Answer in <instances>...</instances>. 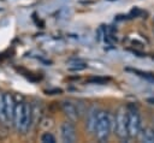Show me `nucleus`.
Instances as JSON below:
<instances>
[{"label":"nucleus","mask_w":154,"mask_h":143,"mask_svg":"<svg viewBox=\"0 0 154 143\" xmlns=\"http://www.w3.org/2000/svg\"><path fill=\"white\" fill-rule=\"evenodd\" d=\"M111 129H112V119L111 115L107 112H99V117H97V123H96V129H95V135L96 138L100 142H105L108 139L109 133H111Z\"/></svg>","instance_id":"obj_1"},{"label":"nucleus","mask_w":154,"mask_h":143,"mask_svg":"<svg viewBox=\"0 0 154 143\" xmlns=\"http://www.w3.org/2000/svg\"><path fill=\"white\" fill-rule=\"evenodd\" d=\"M130 71H132L134 73H137L138 76H141V77L146 78L147 81L154 82V75H152V73H148V72H143V71H140V70H130Z\"/></svg>","instance_id":"obj_11"},{"label":"nucleus","mask_w":154,"mask_h":143,"mask_svg":"<svg viewBox=\"0 0 154 143\" xmlns=\"http://www.w3.org/2000/svg\"><path fill=\"white\" fill-rule=\"evenodd\" d=\"M61 109H63L64 114L67 117V119L73 123V121H76L78 119L79 111L77 109V107L73 103H71L69 101H64V102H61Z\"/></svg>","instance_id":"obj_7"},{"label":"nucleus","mask_w":154,"mask_h":143,"mask_svg":"<svg viewBox=\"0 0 154 143\" xmlns=\"http://www.w3.org/2000/svg\"><path fill=\"white\" fill-rule=\"evenodd\" d=\"M126 124L129 137H136L141 132V118L137 108L135 106H129L126 108Z\"/></svg>","instance_id":"obj_2"},{"label":"nucleus","mask_w":154,"mask_h":143,"mask_svg":"<svg viewBox=\"0 0 154 143\" xmlns=\"http://www.w3.org/2000/svg\"><path fill=\"white\" fill-rule=\"evenodd\" d=\"M140 133H141V141L142 142H147V143H153L154 142V129L147 127Z\"/></svg>","instance_id":"obj_9"},{"label":"nucleus","mask_w":154,"mask_h":143,"mask_svg":"<svg viewBox=\"0 0 154 143\" xmlns=\"http://www.w3.org/2000/svg\"><path fill=\"white\" fill-rule=\"evenodd\" d=\"M109 1H114V0H109Z\"/></svg>","instance_id":"obj_17"},{"label":"nucleus","mask_w":154,"mask_h":143,"mask_svg":"<svg viewBox=\"0 0 154 143\" xmlns=\"http://www.w3.org/2000/svg\"><path fill=\"white\" fill-rule=\"evenodd\" d=\"M41 142H43V143H54L55 142V138H54V136L51 133V132H45L42 136H41Z\"/></svg>","instance_id":"obj_13"},{"label":"nucleus","mask_w":154,"mask_h":143,"mask_svg":"<svg viewBox=\"0 0 154 143\" xmlns=\"http://www.w3.org/2000/svg\"><path fill=\"white\" fill-rule=\"evenodd\" d=\"M114 133L120 139H128V124H126V109L124 106L119 107L114 117Z\"/></svg>","instance_id":"obj_3"},{"label":"nucleus","mask_w":154,"mask_h":143,"mask_svg":"<svg viewBox=\"0 0 154 143\" xmlns=\"http://www.w3.org/2000/svg\"><path fill=\"white\" fill-rule=\"evenodd\" d=\"M147 101H148V102H152V105H154V99H148Z\"/></svg>","instance_id":"obj_16"},{"label":"nucleus","mask_w":154,"mask_h":143,"mask_svg":"<svg viewBox=\"0 0 154 143\" xmlns=\"http://www.w3.org/2000/svg\"><path fill=\"white\" fill-rule=\"evenodd\" d=\"M108 79L107 78H103V77H90L89 79H87V83H90V84H105Z\"/></svg>","instance_id":"obj_12"},{"label":"nucleus","mask_w":154,"mask_h":143,"mask_svg":"<svg viewBox=\"0 0 154 143\" xmlns=\"http://www.w3.org/2000/svg\"><path fill=\"white\" fill-rule=\"evenodd\" d=\"M46 93L48 95H54V94H60L61 93V89H49V90H46Z\"/></svg>","instance_id":"obj_15"},{"label":"nucleus","mask_w":154,"mask_h":143,"mask_svg":"<svg viewBox=\"0 0 154 143\" xmlns=\"http://www.w3.org/2000/svg\"><path fill=\"white\" fill-rule=\"evenodd\" d=\"M87 67V65L85 64H75V66H71V67H69V70H71V71H79V70H84Z\"/></svg>","instance_id":"obj_14"},{"label":"nucleus","mask_w":154,"mask_h":143,"mask_svg":"<svg viewBox=\"0 0 154 143\" xmlns=\"http://www.w3.org/2000/svg\"><path fill=\"white\" fill-rule=\"evenodd\" d=\"M99 109L94 106L89 109L88 115H87V120H85V127L88 130L89 133H94L95 129H96V123H97V117H99Z\"/></svg>","instance_id":"obj_6"},{"label":"nucleus","mask_w":154,"mask_h":143,"mask_svg":"<svg viewBox=\"0 0 154 143\" xmlns=\"http://www.w3.org/2000/svg\"><path fill=\"white\" fill-rule=\"evenodd\" d=\"M24 108H25V102H16L12 124H13L14 129L18 132H19L20 126H22V120H23V115H24Z\"/></svg>","instance_id":"obj_5"},{"label":"nucleus","mask_w":154,"mask_h":143,"mask_svg":"<svg viewBox=\"0 0 154 143\" xmlns=\"http://www.w3.org/2000/svg\"><path fill=\"white\" fill-rule=\"evenodd\" d=\"M4 100H5V109H6L7 121H8V123H12L13 113H14V107H16L14 99H13L12 94H10V93H5V94H4Z\"/></svg>","instance_id":"obj_8"},{"label":"nucleus","mask_w":154,"mask_h":143,"mask_svg":"<svg viewBox=\"0 0 154 143\" xmlns=\"http://www.w3.org/2000/svg\"><path fill=\"white\" fill-rule=\"evenodd\" d=\"M60 137L61 141L65 143H73L76 141L77 135L72 121H64L60 125Z\"/></svg>","instance_id":"obj_4"},{"label":"nucleus","mask_w":154,"mask_h":143,"mask_svg":"<svg viewBox=\"0 0 154 143\" xmlns=\"http://www.w3.org/2000/svg\"><path fill=\"white\" fill-rule=\"evenodd\" d=\"M0 121L4 124H7V117H6V109H5V100L4 94L0 91Z\"/></svg>","instance_id":"obj_10"}]
</instances>
